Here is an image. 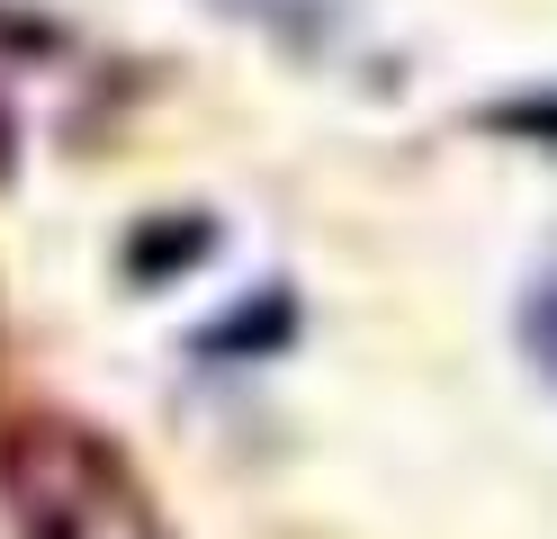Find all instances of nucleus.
Masks as SVG:
<instances>
[{"mask_svg":"<svg viewBox=\"0 0 557 539\" xmlns=\"http://www.w3.org/2000/svg\"><path fill=\"white\" fill-rule=\"evenodd\" d=\"M531 342H540V359H548V369H557V287H548V297L531 306Z\"/></svg>","mask_w":557,"mask_h":539,"instance_id":"nucleus-5","label":"nucleus"},{"mask_svg":"<svg viewBox=\"0 0 557 539\" xmlns=\"http://www.w3.org/2000/svg\"><path fill=\"white\" fill-rule=\"evenodd\" d=\"M0 486L27 539H162L153 494L90 422H18L0 441Z\"/></svg>","mask_w":557,"mask_h":539,"instance_id":"nucleus-1","label":"nucleus"},{"mask_svg":"<svg viewBox=\"0 0 557 539\" xmlns=\"http://www.w3.org/2000/svg\"><path fill=\"white\" fill-rule=\"evenodd\" d=\"M288 323H297V306L278 297V287H261V297L243 306L234 323H207V333H198V351H207V359H216V351H270L278 333H288Z\"/></svg>","mask_w":557,"mask_h":539,"instance_id":"nucleus-2","label":"nucleus"},{"mask_svg":"<svg viewBox=\"0 0 557 539\" xmlns=\"http://www.w3.org/2000/svg\"><path fill=\"white\" fill-rule=\"evenodd\" d=\"M198 252H207V225H181V234H153V225H145V234L126 243V270H135V279H145V270L171 279L181 261H198Z\"/></svg>","mask_w":557,"mask_h":539,"instance_id":"nucleus-3","label":"nucleus"},{"mask_svg":"<svg viewBox=\"0 0 557 539\" xmlns=\"http://www.w3.org/2000/svg\"><path fill=\"white\" fill-rule=\"evenodd\" d=\"M495 126H512V135H540V144H557V99H512V108H495Z\"/></svg>","mask_w":557,"mask_h":539,"instance_id":"nucleus-4","label":"nucleus"}]
</instances>
